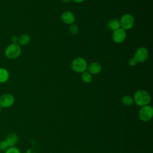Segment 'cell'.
Instances as JSON below:
<instances>
[{"mask_svg":"<svg viewBox=\"0 0 153 153\" xmlns=\"http://www.w3.org/2000/svg\"><path fill=\"white\" fill-rule=\"evenodd\" d=\"M108 27L112 31H115V30L120 28V20L117 19H112L110 20L108 23Z\"/></svg>","mask_w":153,"mask_h":153,"instance_id":"cell-13","label":"cell"},{"mask_svg":"<svg viewBox=\"0 0 153 153\" xmlns=\"http://www.w3.org/2000/svg\"><path fill=\"white\" fill-rule=\"evenodd\" d=\"M87 69L91 75H97L102 70L101 65L97 62H93L87 65Z\"/></svg>","mask_w":153,"mask_h":153,"instance_id":"cell-10","label":"cell"},{"mask_svg":"<svg viewBox=\"0 0 153 153\" xmlns=\"http://www.w3.org/2000/svg\"><path fill=\"white\" fill-rule=\"evenodd\" d=\"M151 96L149 93L145 90H137L133 96L134 103L139 106H143L149 105L151 102Z\"/></svg>","mask_w":153,"mask_h":153,"instance_id":"cell-1","label":"cell"},{"mask_svg":"<svg viewBox=\"0 0 153 153\" xmlns=\"http://www.w3.org/2000/svg\"><path fill=\"white\" fill-rule=\"evenodd\" d=\"M8 147H9V146L5 140L0 141V150L1 151L6 150Z\"/></svg>","mask_w":153,"mask_h":153,"instance_id":"cell-19","label":"cell"},{"mask_svg":"<svg viewBox=\"0 0 153 153\" xmlns=\"http://www.w3.org/2000/svg\"><path fill=\"white\" fill-rule=\"evenodd\" d=\"M127 33L125 30L122 28H119L113 32L112 39L117 44L123 42L126 38Z\"/></svg>","mask_w":153,"mask_h":153,"instance_id":"cell-8","label":"cell"},{"mask_svg":"<svg viewBox=\"0 0 153 153\" xmlns=\"http://www.w3.org/2000/svg\"><path fill=\"white\" fill-rule=\"evenodd\" d=\"M69 30V32H70L71 33H72V35H76L78 33L79 28H78L77 25H74V24H72V25H70Z\"/></svg>","mask_w":153,"mask_h":153,"instance_id":"cell-17","label":"cell"},{"mask_svg":"<svg viewBox=\"0 0 153 153\" xmlns=\"http://www.w3.org/2000/svg\"><path fill=\"white\" fill-rule=\"evenodd\" d=\"M30 41V37L28 34H22L18 37L17 44L20 46H25L27 45Z\"/></svg>","mask_w":153,"mask_h":153,"instance_id":"cell-12","label":"cell"},{"mask_svg":"<svg viewBox=\"0 0 153 153\" xmlns=\"http://www.w3.org/2000/svg\"><path fill=\"white\" fill-rule=\"evenodd\" d=\"M64 3H68L70 2L71 0H62Z\"/></svg>","mask_w":153,"mask_h":153,"instance_id":"cell-23","label":"cell"},{"mask_svg":"<svg viewBox=\"0 0 153 153\" xmlns=\"http://www.w3.org/2000/svg\"><path fill=\"white\" fill-rule=\"evenodd\" d=\"M138 115L141 121L148 122L150 121L153 117V108L149 105L142 106L139 111Z\"/></svg>","mask_w":153,"mask_h":153,"instance_id":"cell-4","label":"cell"},{"mask_svg":"<svg viewBox=\"0 0 153 153\" xmlns=\"http://www.w3.org/2000/svg\"><path fill=\"white\" fill-rule=\"evenodd\" d=\"M137 63V62L134 57L130 59V60H128V64L131 66H134L136 65Z\"/></svg>","mask_w":153,"mask_h":153,"instance_id":"cell-20","label":"cell"},{"mask_svg":"<svg viewBox=\"0 0 153 153\" xmlns=\"http://www.w3.org/2000/svg\"><path fill=\"white\" fill-rule=\"evenodd\" d=\"M121 102L126 106H130L134 103L133 97L129 95H124L121 98Z\"/></svg>","mask_w":153,"mask_h":153,"instance_id":"cell-15","label":"cell"},{"mask_svg":"<svg viewBox=\"0 0 153 153\" xmlns=\"http://www.w3.org/2000/svg\"><path fill=\"white\" fill-rule=\"evenodd\" d=\"M87 63L82 57H76L74 59L71 63V68L72 71L77 73H82L86 71Z\"/></svg>","mask_w":153,"mask_h":153,"instance_id":"cell-3","label":"cell"},{"mask_svg":"<svg viewBox=\"0 0 153 153\" xmlns=\"http://www.w3.org/2000/svg\"><path fill=\"white\" fill-rule=\"evenodd\" d=\"M119 20L121 28L125 30L131 29L134 24V17L128 13L123 15Z\"/></svg>","mask_w":153,"mask_h":153,"instance_id":"cell-5","label":"cell"},{"mask_svg":"<svg viewBox=\"0 0 153 153\" xmlns=\"http://www.w3.org/2000/svg\"><path fill=\"white\" fill-rule=\"evenodd\" d=\"M72 1H73L74 2H75L76 3H81L83 1H84L85 0H72Z\"/></svg>","mask_w":153,"mask_h":153,"instance_id":"cell-22","label":"cell"},{"mask_svg":"<svg viewBox=\"0 0 153 153\" xmlns=\"http://www.w3.org/2000/svg\"><path fill=\"white\" fill-rule=\"evenodd\" d=\"M1 111H2V108H1V106H0V114H1Z\"/></svg>","mask_w":153,"mask_h":153,"instance_id":"cell-24","label":"cell"},{"mask_svg":"<svg viewBox=\"0 0 153 153\" xmlns=\"http://www.w3.org/2000/svg\"><path fill=\"white\" fill-rule=\"evenodd\" d=\"M5 153H21L20 149L15 146L8 147L6 150Z\"/></svg>","mask_w":153,"mask_h":153,"instance_id":"cell-18","label":"cell"},{"mask_svg":"<svg viewBox=\"0 0 153 153\" xmlns=\"http://www.w3.org/2000/svg\"><path fill=\"white\" fill-rule=\"evenodd\" d=\"M14 102L15 98L10 93H4L0 96V106L2 108H8L12 106Z\"/></svg>","mask_w":153,"mask_h":153,"instance_id":"cell-6","label":"cell"},{"mask_svg":"<svg viewBox=\"0 0 153 153\" xmlns=\"http://www.w3.org/2000/svg\"><path fill=\"white\" fill-rule=\"evenodd\" d=\"M11 43H17V42H18V37L15 36V35H14V36H11Z\"/></svg>","mask_w":153,"mask_h":153,"instance_id":"cell-21","label":"cell"},{"mask_svg":"<svg viewBox=\"0 0 153 153\" xmlns=\"http://www.w3.org/2000/svg\"><path fill=\"white\" fill-rule=\"evenodd\" d=\"M148 55L149 53L147 48L141 47L136 50L133 57L137 60V63H142L147 60Z\"/></svg>","mask_w":153,"mask_h":153,"instance_id":"cell-7","label":"cell"},{"mask_svg":"<svg viewBox=\"0 0 153 153\" xmlns=\"http://www.w3.org/2000/svg\"><path fill=\"white\" fill-rule=\"evenodd\" d=\"M10 78L8 71L4 68H0V83L6 82Z\"/></svg>","mask_w":153,"mask_h":153,"instance_id":"cell-14","label":"cell"},{"mask_svg":"<svg viewBox=\"0 0 153 153\" xmlns=\"http://www.w3.org/2000/svg\"><path fill=\"white\" fill-rule=\"evenodd\" d=\"M18 139H19V137L16 133H11L7 136L5 140L7 141L9 147H10V146H14L17 143Z\"/></svg>","mask_w":153,"mask_h":153,"instance_id":"cell-11","label":"cell"},{"mask_svg":"<svg viewBox=\"0 0 153 153\" xmlns=\"http://www.w3.org/2000/svg\"><path fill=\"white\" fill-rule=\"evenodd\" d=\"M81 78L82 81L85 83H90L91 82L93 79L92 75L86 71L81 73Z\"/></svg>","mask_w":153,"mask_h":153,"instance_id":"cell-16","label":"cell"},{"mask_svg":"<svg viewBox=\"0 0 153 153\" xmlns=\"http://www.w3.org/2000/svg\"><path fill=\"white\" fill-rule=\"evenodd\" d=\"M61 20L63 23L66 24V25H72L74 24V23L75 21V17L73 13L66 11H65L61 16Z\"/></svg>","mask_w":153,"mask_h":153,"instance_id":"cell-9","label":"cell"},{"mask_svg":"<svg viewBox=\"0 0 153 153\" xmlns=\"http://www.w3.org/2000/svg\"><path fill=\"white\" fill-rule=\"evenodd\" d=\"M22 53L21 47L17 43H11L5 49L4 55L8 59H15Z\"/></svg>","mask_w":153,"mask_h":153,"instance_id":"cell-2","label":"cell"}]
</instances>
